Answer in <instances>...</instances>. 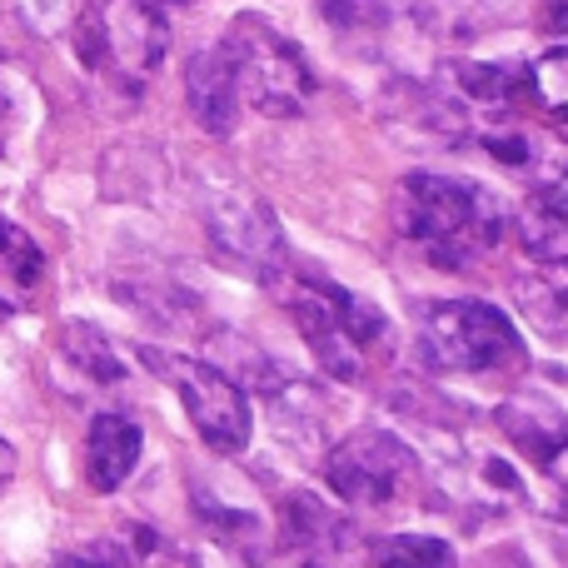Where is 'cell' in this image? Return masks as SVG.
I'll list each match as a JSON object with an SVG mask.
<instances>
[{
  "label": "cell",
  "instance_id": "cell-1",
  "mask_svg": "<svg viewBox=\"0 0 568 568\" xmlns=\"http://www.w3.org/2000/svg\"><path fill=\"white\" fill-rule=\"evenodd\" d=\"M399 235L439 270H474L504 240V205L489 185L419 170L399 185Z\"/></svg>",
  "mask_w": 568,
  "mask_h": 568
},
{
  "label": "cell",
  "instance_id": "cell-2",
  "mask_svg": "<svg viewBox=\"0 0 568 568\" xmlns=\"http://www.w3.org/2000/svg\"><path fill=\"white\" fill-rule=\"evenodd\" d=\"M270 284L280 290L284 310H290L294 329L304 334L310 354L320 359V369L344 384L364 379L374 349L389 339V324H384L379 304L339 290V284H329L324 275H304V270H290V265Z\"/></svg>",
  "mask_w": 568,
  "mask_h": 568
},
{
  "label": "cell",
  "instance_id": "cell-3",
  "mask_svg": "<svg viewBox=\"0 0 568 568\" xmlns=\"http://www.w3.org/2000/svg\"><path fill=\"white\" fill-rule=\"evenodd\" d=\"M220 55H225L230 75H235L240 105L260 110V115L290 120L310 105L314 95V70L300 55L294 40H284L270 20L260 16H235L230 30L215 40Z\"/></svg>",
  "mask_w": 568,
  "mask_h": 568
},
{
  "label": "cell",
  "instance_id": "cell-4",
  "mask_svg": "<svg viewBox=\"0 0 568 568\" xmlns=\"http://www.w3.org/2000/svg\"><path fill=\"white\" fill-rule=\"evenodd\" d=\"M170 26L155 0H85L75 20V55L90 75L140 90L160 70Z\"/></svg>",
  "mask_w": 568,
  "mask_h": 568
},
{
  "label": "cell",
  "instance_id": "cell-5",
  "mask_svg": "<svg viewBox=\"0 0 568 568\" xmlns=\"http://www.w3.org/2000/svg\"><path fill=\"white\" fill-rule=\"evenodd\" d=\"M519 329L509 314L479 300H434L419 310V354L429 369L479 374L519 359Z\"/></svg>",
  "mask_w": 568,
  "mask_h": 568
},
{
  "label": "cell",
  "instance_id": "cell-6",
  "mask_svg": "<svg viewBox=\"0 0 568 568\" xmlns=\"http://www.w3.org/2000/svg\"><path fill=\"white\" fill-rule=\"evenodd\" d=\"M145 364L175 384L190 424L200 429V439H205L210 449L215 454H240L250 444V404H245V389H240L225 369H215V364H205V359L160 354V349H145Z\"/></svg>",
  "mask_w": 568,
  "mask_h": 568
},
{
  "label": "cell",
  "instance_id": "cell-7",
  "mask_svg": "<svg viewBox=\"0 0 568 568\" xmlns=\"http://www.w3.org/2000/svg\"><path fill=\"white\" fill-rule=\"evenodd\" d=\"M419 464L414 449L404 439H394L389 429H359L344 444H334L329 464H324V479L354 509H384L394 504L404 489L414 484Z\"/></svg>",
  "mask_w": 568,
  "mask_h": 568
},
{
  "label": "cell",
  "instance_id": "cell-8",
  "mask_svg": "<svg viewBox=\"0 0 568 568\" xmlns=\"http://www.w3.org/2000/svg\"><path fill=\"white\" fill-rule=\"evenodd\" d=\"M205 225H210V240H215L220 255L245 265V270H255L265 284L275 275H284V265H290V260H284V240H280L275 215H270L255 195H245V190H225V195L210 200Z\"/></svg>",
  "mask_w": 568,
  "mask_h": 568
},
{
  "label": "cell",
  "instance_id": "cell-9",
  "mask_svg": "<svg viewBox=\"0 0 568 568\" xmlns=\"http://www.w3.org/2000/svg\"><path fill=\"white\" fill-rule=\"evenodd\" d=\"M499 424L559 489H568V414L544 399H514L499 409Z\"/></svg>",
  "mask_w": 568,
  "mask_h": 568
},
{
  "label": "cell",
  "instance_id": "cell-10",
  "mask_svg": "<svg viewBox=\"0 0 568 568\" xmlns=\"http://www.w3.org/2000/svg\"><path fill=\"white\" fill-rule=\"evenodd\" d=\"M140 449H145V439H140L135 419H125V414H95L85 434V484L95 494H115L135 474Z\"/></svg>",
  "mask_w": 568,
  "mask_h": 568
},
{
  "label": "cell",
  "instance_id": "cell-11",
  "mask_svg": "<svg viewBox=\"0 0 568 568\" xmlns=\"http://www.w3.org/2000/svg\"><path fill=\"white\" fill-rule=\"evenodd\" d=\"M185 95H190V115H195L200 130L210 135H230L240 125V90H235V75H230L225 55L220 45L200 50L195 60L185 65Z\"/></svg>",
  "mask_w": 568,
  "mask_h": 568
},
{
  "label": "cell",
  "instance_id": "cell-12",
  "mask_svg": "<svg viewBox=\"0 0 568 568\" xmlns=\"http://www.w3.org/2000/svg\"><path fill=\"white\" fill-rule=\"evenodd\" d=\"M479 145L489 150V160H499V165L529 175L534 185H554V180L568 170V150L554 135L529 130V125H494V130L479 135Z\"/></svg>",
  "mask_w": 568,
  "mask_h": 568
},
{
  "label": "cell",
  "instance_id": "cell-13",
  "mask_svg": "<svg viewBox=\"0 0 568 568\" xmlns=\"http://www.w3.org/2000/svg\"><path fill=\"white\" fill-rule=\"evenodd\" d=\"M454 90H459L469 105L489 110V115L509 120L514 110L534 105L529 100V65L524 60H499V65H454Z\"/></svg>",
  "mask_w": 568,
  "mask_h": 568
},
{
  "label": "cell",
  "instance_id": "cell-14",
  "mask_svg": "<svg viewBox=\"0 0 568 568\" xmlns=\"http://www.w3.org/2000/svg\"><path fill=\"white\" fill-rule=\"evenodd\" d=\"M40 270H45V260H40L36 240L20 225L0 220V300H6L10 310L26 304V294L40 284Z\"/></svg>",
  "mask_w": 568,
  "mask_h": 568
},
{
  "label": "cell",
  "instance_id": "cell-15",
  "mask_svg": "<svg viewBox=\"0 0 568 568\" xmlns=\"http://www.w3.org/2000/svg\"><path fill=\"white\" fill-rule=\"evenodd\" d=\"M524 314L534 320V329L549 334L554 344H568V275H534L514 284Z\"/></svg>",
  "mask_w": 568,
  "mask_h": 568
},
{
  "label": "cell",
  "instance_id": "cell-16",
  "mask_svg": "<svg viewBox=\"0 0 568 568\" xmlns=\"http://www.w3.org/2000/svg\"><path fill=\"white\" fill-rule=\"evenodd\" d=\"M524 250L539 255L544 265H568V205L544 195L539 205L524 215Z\"/></svg>",
  "mask_w": 568,
  "mask_h": 568
},
{
  "label": "cell",
  "instance_id": "cell-17",
  "mask_svg": "<svg viewBox=\"0 0 568 568\" xmlns=\"http://www.w3.org/2000/svg\"><path fill=\"white\" fill-rule=\"evenodd\" d=\"M374 568H454V549L429 534H394L369 549Z\"/></svg>",
  "mask_w": 568,
  "mask_h": 568
},
{
  "label": "cell",
  "instance_id": "cell-18",
  "mask_svg": "<svg viewBox=\"0 0 568 568\" xmlns=\"http://www.w3.org/2000/svg\"><path fill=\"white\" fill-rule=\"evenodd\" d=\"M529 100L554 120H568V45L544 50L529 65Z\"/></svg>",
  "mask_w": 568,
  "mask_h": 568
},
{
  "label": "cell",
  "instance_id": "cell-19",
  "mask_svg": "<svg viewBox=\"0 0 568 568\" xmlns=\"http://www.w3.org/2000/svg\"><path fill=\"white\" fill-rule=\"evenodd\" d=\"M65 339H70V364H75V369H85L95 384H115L120 374H125V364L110 354V339L100 329H90V324H75Z\"/></svg>",
  "mask_w": 568,
  "mask_h": 568
},
{
  "label": "cell",
  "instance_id": "cell-20",
  "mask_svg": "<svg viewBox=\"0 0 568 568\" xmlns=\"http://www.w3.org/2000/svg\"><path fill=\"white\" fill-rule=\"evenodd\" d=\"M130 568H205L190 549H175L160 534H140V544H130Z\"/></svg>",
  "mask_w": 568,
  "mask_h": 568
},
{
  "label": "cell",
  "instance_id": "cell-21",
  "mask_svg": "<svg viewBox=\"0 0 568 568\" xmlns=\"http://www.w3.org/2000/svg\"><path fill=\"white\" fill-rule=\"evenodd\" d=\"M55 568H130V544H120V539L80 544V549L60 554Z\"/></svg>",
  "mask_w": 568,
  "mask_h": 568
},
{
  "label": "cell",
  "instance_id": "cell-22",
  "mask_svg": "<svg viewBox=\"0 0 568 568\" xmlns=\"http://www.w3.org/2000/svg\"><path fill=\"white\" fill-rule=\"evenodd\" d=\"M539 20L549 36H568V0H539Z\"/></svg>",
  "mask_w": 568,
  "mask_h": 568
},
{
  "label": "cell",
  "instance_id": "cell-23",
  "mask_svg": "<svg viewBox=\"0 0 568 568\" xmlns=\"http://www.w3.org/2000/svg\"><path fill=\"white\" fill-rule=\"evenodd\" d=\"M10 474H16V449H10V444L0 439V489L10 484Z\"/></svg>",
  "mask_w": 568,
  "mask_h": 568
},
{
  "label": "cell",
  "instance_id": "cell-24",
  "mask_svg": "<svg viewBox=\"0 0 568 568\" xmlns=\"http://www.w3.org/2000/svg\"><path fill=\"white\" fill-rule=\"evenodd\" d=\"M6 320H10V304H6V300H0V324H6Z\"/></svg>",
  "mask_w": 568,
  "mask_h": 568
}]
</instances>
